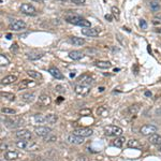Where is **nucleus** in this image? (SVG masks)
<instances>
[{
  "mask_svg": "<svg viewBox=\"0 0 161 161\" xmlns=\"http://www.w3.org/2000/svg\"><path fill=\"white\" fill-rule=\"evenodd\" d=\"M7 39H11V35H7Z\"/></svg>",
  "mask_w": 161,
  "mask_h": 161,
  "instance_id": "09e8293b",
  "label": "nucleus"
},
{
  "mask_svg": "<svg viewBox=\"0 0 161 161\" xmlns=\"http://www.w3.org/2000/svg\"><path fill=\"white\" fill-rule=\"evenodd\" d=\"M25 27H26V23L22 19H16L10 24V29L14 31H19L22 29H25Z\"/></svg>",
  "mask_w": 161,
  "mask_h": 161,
  "instance_id": "1a4fd4ad",
  "label": "nucleus"
},
{
  "mask_svg": "<svg viewBox=\"0 0 161 161\" xmlns=\"http://www.w3.org/2000/svg\"><path fill=\"white\" fill-rule=\"evenodd\" d=\"M70 43H72L75 46H82L85 44V40L83 38H77V37H71L69 39Z\"/></svg>",
  "mask_w": 161,
  "mask_h": 161,
  "instance_id": "aec40b11",
  "label": "nucleus"
},
{
  "mask_svg": "<svg viewBox=\"0 0 161 161\" xmlns=\"http://www.w3.org/2000/svg\"><path fill=\"white\" fill-rule=\"evenodd\" d=\"M149 143L153 144V145H161V135L157 134V133H154L149 137Z\"/></svg>",
  "mask_w": 161,
  "mask_h": 161,
  "instance_id": "6ab92c4d",
  "label": "nucleus"
},
{
  "mask_svg": "<svg viewBox=\"0 0 161 161\" xmlns=\"http://www.w3.org/2000/svg\"><path fill=\"white\" fill-rule=\"evenodd\" d=\"M1 97L6 98L9 101H14L15 100V96L13 94H9V92H1Z\"/></svg>",
  "mask_w": 161,
  "mask_h": 161,
  "instance_id": "2f4dec72",
  "label": "nucleus"
},
{
  "mask_svg": "<svg viewBox=\"0 0 161 161\" xmlns=\"http://www.w3.org/2000/svg\"><path fill=\"white\" fill-rule=\"evenodd\" d=\"M16 146L21 149H25V151H37L39 149V145L35 143L33 141L29 140H19L16 142Z\"/></svg>",
  "mask_w": 161,
  "mask_h": 161,
  "instance_id": "f03ea898",
  "label": "nucleus"
},
{
  "mask_svg": "<svg viewBox=\"0 0 161 161\" xmlns=\"http://www.w3.org/2000/svg\"><path fill=\"white\" fill-rule=\"evenodd\" d=\"M71 1L76 6H80V4H84L86 0H71Z\"/></svg>",
  "mask_w": 161,
  "mask_h": 161,
  "instance_id": "ea45409f",
  "label": "nucleus"
},
{
  "mask_svg": "<svg viewBox=\"0 0 161 161\" xmlns=\"http://www.w3.org/2000/svg\"><path fill=\"white\" fill-rule=\"evenodd\" d=\"M57 140V137L56 135H51V134H49L47 137H44V141L45 142H54V141Z\"/></svg>",
  "mask_w": 161,
  "mask_h": 161,
  "instance_id": "e433bc0d",
  "label": "nucleus"
},
{
  "mask_svg": "<svg viewBox=\"0 0 161 161\" xmlns=\"http://www.w3.org/2000/svg\"><path fill=\"white\" fill-rule=\"evenodd\" d=\"M105 18H106V19H108L109 22H113V16H112V15L106 14V15H105Z\"/></svg>",
  "mask_w": 161,
  "mask_h": 161,
  "instance_id": "79ce46f5",
  "label": "nucleus"
},
{
  "mask_svg": "<svg viewBox=\"0 0 161 161\" xmlns=\"http://www.w3.org/2000/svg\"><path fill=\"white\" fill-rule=\"evenodd\" d=\"M17 49V45H16V44L12 45V47H11V49H12V51H13V49Z\"/></svg>",
  "mask_w": 161,
  "mask_h": 161,
  "instance_id": "c03bdc74",
  "label": "nucleus"
},
{
  "mask_svg": "<svg viewBox=\"0 0 161 161\" xmlns=\"http://www.w3.org/2000/svg\"><path fill=\"white\" fill-rule=\"evenodd\" d=\"M112 14L113 16L118 21L119 19V16H120V12H119V9L117 7H113L112 8Z\"/></svg>",
  "mask_w": 161,
  "mask_h": 161,
  "instance_id": "72a5a7b5",
  "label": "nucleus"
},
{
  "mask_svg": "<svg viewBox=\"0 0 161 161\" xmlns=\"http://www.w3.org/2000/svg\"><path fill=\"white\" fill-rule=\"evenodd\" d=\"M18 158V154L16 151H8L4 153V159L8 161H13V160H16Z\"/></svg>",
  "mask_w": 161,
  "mask_h": 161,
  "instance_id": "2eb2a0df",
  "label": "nucleus"
},
{
  "mask_svg": "<svg viewBox=\"0 0 161 161\" xmlns=\"http://www.w3.org/2000/svg\"><path fill=\"white\" fill-rule=\"evenodd\" d=\"M127 146L129 148H133V149H141L142 148V144H141L140 141L137 140H129L128 143H127Z\"/></svg>",
  "mask_w": 161,
  "mask_h": 161,
  "instance_id": "f3484780",
  "label": "nucleus"
},
{
  "mask_svg": "<svg viewBox=\"0 0 161 161\" xmlns=\"http://www.w3.org/2000/svg\"><path fill=\"white\" fill-rule=\"evenodd\" d=\"M35 82H31V80H24L21 84L18 85V90L26 89V88L30 87V86H35Z\"/></svg>",
  "mask_w": 161,
  "mask_h": 161,
  "instance_id": "4be33fe9",
  "label": "nucleus"
},
{
  "mask_svg": "<svg viewBox=\"0 0 161 161\" xmlns=\"http://www.w3.org/2000/svg\"><path fill=\"white\" fill-rule=\"evenodd\" d=\"M157 114H158V116H161V108L159 110H157Z\"/></svg>",
  "mask_w": 161,
  "mask_h": 161,
  "instance_id": "a18cd8bd",
  "label": "nucleus"
},
{
  "mask_svg": "<svg viewBox=\"0 0 161 161\" xmlns=\"http://www.w3.org/2000/svg\"><path fill=\"white\" fill-rule=\"evenodd\" d=\"M69 57L73 60H80L84 57V54L80 51H72V52L69 53Z\"/></svg>",
  "mask_w": 161,
  "mask_h": 161,
  "instance_id": "412c9836",
  "label": "nucleus"
},
{
  "mask_svg": "<svg viewBox=\"0 0 161 161\" xmlns=\"http://www.w3.org/2000/svg\"><path fill=\"white\" fill-rule=\"evenodd\" d=\"M82 33L84 35H87V37H97V35H99V30L97 28L88 27V28L82 29Z\"/></svg>",
  "mask_w": 161,
  "mask_h": 161,
  "instance_id": "f8f14e48",
  "label": "nucleus"
},
{
  "mask_svg": "<svg viewBox=\"0 0 161 161\" xmlns=\"http://www.w3.org/2000/svg\"><path fill=\"white\" fill-rule=\"evenodd\" d=\"M109 110L108 108H105L104 105H102V106H99V109L97 110V114L99 116H101V117H106V116L109 115Z\"/></svg>",
  "mask_w": 161,
  "mask_h": 161,
  "instance_id": "393cba45",
  "label": "nucleus"
},
{
  "mask_svg": "<svg viewBox=\"0 0 161 161\" xmlns=\"http://www.w3.org/2000/svg\"><path fill=\"white\" fill-rule=\"evenodd\" d=\"M52 103V99L47 95H41L39 97V104L42 106H49Z\"/></svg>",
  "mask_w": 161,
  "mask_h": 161,
  "instance_id": "ddd939ff",
  "label": "nucleus"
},
{
  "mask_svg": "<svg viewBox=\"0 0 161 161\" xmlns=\"http://www.w3.org/2000/svg\"><path fill=\"white\" fill-rule=\"evenodd\" d=\"M55 91L58 92V94H63V92H66V89H65V87L61 86V85H57L56 88H55Z\"/></svg>",
  "mask_w": 161,
  "mask_h": 161,
  "instance_id": "4c0bfd02",
  "label": "nucleus"
},
{
  "mask_svg": "<svg viewBox=\"0 0 161 161\" xmlns=\"http://www.w3.org/2000/svg\"><path fill=\"white\" fill-rule=\"evenodd\" d=\"M77 80L80 82V84H84V85H89L90 86L91 83H92V78H91L89 75H87V74H84V75H80L78 78H77Z\"/></svg>",
  "mask_w": 161,
  "mask_h": 161,
  "instance_id": "a211bd4d",
  "label": "nucleus"
},
{
  "mask_svg": "<svg viewBox=\"0 0 161 161\" xmlns=\"http://www.w3.org/2000/svg\"><path fill=\"white\" fill-rule=\"evenodd\" d=\"M66 21L70 24L76 25V26H80L83 28H88V27H91L90 23L88 21H86L85 18L80 17L78 15H69L66 17Z\"/></svg>",
  "mask_w": 161,
  "mask_h": 161,
  "instance_id": "f257e3e1",
  "label": "nucleus"
},
{
  "mask_svg": "<svg viewBox=\"0 0 161 161\" xmlns=\"http://www.w3.org/2000/svg\"><path fill=\"white\" fill-rule=\"evenodd\" d=\"M145 96L146 97H151V91H145Z\"/></svg>",
  "mask_w": 161,
  "mask_h": 161,
  "instance_id": "37998d69",
  "label": "nucleus"
},
{
  "mask_svg": "<svg viewBox=\"0 0 161 161\" xmlns=\"http://www.w3.org/2000/svg\"><path fill=\"white\" fill-rule=\"evenodd\" d=\"M62 100H63V98H62V97H59V99H58V101H57V102H58V103H59V102H61V101H62Z\"/></svg>",
  "mask_w": 161,
  "mask_h": 161,
  "instance_id": "de8ad7c7",
  "label": "nucleus"
},
{
  "mask_svg": "<svg viewBox=\"0 0 161 161\" xmlns=\"http://www.w3.org/2000/svg\"><path fill=\"white\" fill-rule=\"evenodd\" d=\"M140 27L142 29H147V23L144 19H140Z\"/></svg>",
  "mask_w": 161,
  "mask_h": 161,
  "instance_id": "58836bf2",
  "label": "nucleus"
},
{
  "mask_svg": "<svg viewBox=\"0 0 161 161\" xmlns=\"http://www.w3.org/2000/svg\"><path fill=\"white\" fill-rule=\"evenodd\" d=\"M159 151L161 153V145H159Z\"/></svg>",
  "mask_w": 161,
  "mask_h": 161,
  "instance_id": "8fccbe9b",
  "label": "nucleus"
},
{
  "mask_svg": "<svg viewBox=\"0 0 161 161\" xmlns=\"http://www.w3.org/2000/svg\"><path fill=\"white\" fill-rule=\"evenodd\" d=\"M1 112L4 113V114H12V115H13V114L16 113V111L13 110V109H8V108H4V109L1 110Z\"/></svg>",
  "mask_w": 161,
  "mask_h": 161,
  "instance_id": "c9c22d12",
  "label": "nucleus"
},
{
  "mask_svg": "<svg viewBox=\"0 0 161 161\" xmlns=\"http://www.w3.org/2000/svg\"><path fill=\"white\" fill-rule=\"evenodd\" d=\"M74 91L78 96H87L89 94V91H90V86L84 84H77L74 87Z\"/></svg>",
  "mask_w": 161,
  "mask_h": 161,
  "instance_id": "39448f33",
  "label": "nucleus"
},
{
  "mask_svg": "<svg viewBox=\"0 0 161 161\" xmlns=\"http://www.w3.org/2000/svg\"><path fill=\"white\" fill-rule=\"evenodd\" d=\"M96 67H98L100 69H110L112 67V63L110 61H104V60H99L96 62Z\"/></svg>",
  "mask_w": 161,
  "mask_h": 161,
  "instance_id": "5701e85b",
  "label": "nucleus"
},
{
  "mask_svg": "<svg viewBox=\"0 0 161 161\" xmlns=\"http://www.w3.org/2000/svg\"><path fill=\"white\" fill-rule=\"evenodd\" d=\"M154 1H157V0H154Z\"/></svg>",
  "mask_w": 161,
  "mask_h": 161,
  "instance_id": "3c124183",
  "label": "nucleus"
},
{
  "mask_svg": "<svg viewBox=\"0 0 161 161\" xmlns=\"http://www.w3.org/2000/svg\"><path fill=\"white\" fill-rule=\"evenodd\" d=\"M67 141H68L70 144H75V145H78V144L84 143V137H78V135H75L74 133H72V134H69V135L67 137Z\"/></svg>",
  "mask_w": 161,
  "mask_h": 161,
  "instance_id": "9d476101",
  "label": "nucleus"
},
{
  "mask_svg": "<svg viewBox=\"0 0 161 161\" xmlns=\"http://www.w3.org/2000/svg\"><path fill=\"white\" fill-rule=\"evenodd\" d=\"M90 113H91L90 110H83V111H80V114H83V115L84 114H90Z\"/></svg>",
  "mask_w": 161,
  "mask_h": 161,
  "instance_id": "a19ab883",
  "label": "nucleus"
},
{
  "mask_svg": "<svg viewBox=\"0 0 161 161\" xmlns=\"http://www.w3.org/2000/svg\"><path fill=\"white\" fill-rule=\"evenodd\" d=\"M15 135L19 140H30L31 139V132L26 129L18 130L17 132L15 133Z\"/></svg>",
  "mask_w": 161,
  "mask_h": 161,
  "instance_id": "9b49d317",
  "label": "nucleus"
},
{
  "mask_svg": "<svg viewBox=\"0 0 161 161\" xmlns=\"http://www.w3.org/2000/svg\"><path fill=\"white\" fill-rule=\"evenodd\" d=\"M16 80H17V76H16V75H8V76L3 77V78L1 80V84L10 85V84H13Z\"/></svg>",
  "mask_w": 161,
  "mask_h": 161,
  "instance_id": "dca6fc26",
  "label": "nucleus"
},
{
  "mask_svg": "<svg viewBox=\"0 0 161 161\" xmlns=\"http://www.w3.org/2000/svg\"><path fill=\"white\" fill-rule=\"evenodd\" d=\"M58 120V116L55 115V114H49V115L46 116V121L51 125H54V124H56V121Z\"/></svg>",
  "mask_w": 161,
  "mask_h": 161,
  "instance_id": "c85d7f7f",
  "label": "nucleus"
},
{
  "mask_svg": "<svg viewBox=\"0 0 161 161\" xmlns=\"http://www.w3.org/2000/svg\"><path fill=\"white\" fill-rule=\"evenodd\" d=\"M35 123H38V124H44V123H46V116H44L43 114H41V113H38V114H35Z\"/></svg>",
  "mask_w": 161,
  "mask_h": 161,
  "instance_id": "bb28decb",
  "label": "nucleus"
},
{
  "mask_svg": "<svg viewBox=\"0 0 161 161\" xmlns=\"http://www.w3.org/2000/svg\"><path fill=\"white\" fill-rule=\"evenodd\" d=\"M42 56H43V54H41V53H35V52H31V53H29V54H27V57H28V59H30V60L40 59Z\"/></svg>",
  "mask_w": 161,
  "mask_h": 161,
  "instance_id": "cd10ccee",
  "label": "nucleus"
},
{
  "mask_svg": "<svg viewBox=\"0 0 161 161\" xmlns=\"http://www.w3.org/2000/svg\"><path fill=\"white\" fill-rule=\"evenodd\" d=\"M140 132H141V134H143L145 137L151 135V134H154V133L157 132V127L154 126V125H144V126H142V128L140 129Z\"/></svg>",
  "mask_w": 161,
  "mask_h": 161,
  "instance_id": "423d86ee",
  "label": "nucleus"
},
{
  "mask_svg": "<svg viewBox=\"0 0 161 161\" xmlns=\"http://www.w3.org/2000/svg\"><path fill=\"white\" fill-rule=\"evenodd\" d=\"M104 133L105 135L108 137H120L123 134V129L120 127H117V126H106L104 127Z\"/></svg>",
  "mask_w": 161,
  "mask_h": 161,
  "instance_id": "7ed1b4c3",
  "label": "nucleus"
},
{
  "mask_svg": "<svg viewBox=\"0 0 161 161\" xmlns=\"http://www.w3.org/2000/svg\"><path fill=\"white\" fill-rule=\"evenodd\" d=\"M22 99L25 102H32L33 99H35V95L33 94H24V95L22 96Z\"/></svg>",
  "mask_w": 161,
  "mask_h": 161,
  "instance_id": "7c9ffc66",
  "label": "nucleus"
},
{
  "mask_svg": "<svg viewBox=\"0 0 161 161\" xmlns=\"http://www.w3.org/2000/svg\"><path fill=\"white\" fill-rule=\"evenodd\" d=\"M125 141H126L125 140V137H116L115 140L112 141V145L117 147V148H120V147H123Z\"/></svg>",
  "mask_w": 161,
  "mask_h": 161,
  "instance_id": "b1692460",
  "label": "nucleus"
},
{
  "mask_svg": "<svg viewBox=\"0 0 161 161\" xmlns=\"http://www.w3.org/2000/svg\"><path fill=\"white\" fill-rule=\"evenodd\" d=\"M156 32H158V33H161V28H157V29H156Z\"/></svg>",
  "mask_w": 161,
  "mask_h": 161,
  "instance_id": "49530a36",
  "label": "nucleus"
},
{
  "mask_svg": "<svg viewBox=\"0 0 161 161\" xmlns=\"http://www.w3.org/2000/svg\"><path fill=\"white\" fill-rule=\"evenodd\" d=\"M73 133L75 134V135H78V137H90L91 134L94 133V131H92L90 128H87V127H80V128L74 129Z\"/></svg>",
  "mask_w": 161,
  "mask_h": 161,
  "instance_id": "20e7f679",
  "label": "nucleus"
},
{
  "mask_svg": "<svg viewBox=\"0 0 161 161\" xmlns=\"http://www.w3.org/2000/svg\"><path fill=\"white\" fill-rule=\"evenodd\" d=\"M21 12L25 15H35L37 11L33 6L30 3H23L21 6Z\"/></svg>",
  "mask_w": 161,
  "mask_h": 161,
  "instance_id": "0eeeda50",
  "label": "nucleus"
},
{
  "mask_svg": "<svg viewBox=\"0 0 161 161\" xmlns=\"http://www.w3.org/2000/svg\"><path fill=\"white\" fill-rule=\"evenodd\" d=\"M35 132L38 137H47L49 134H51L52 132V129L49 128V127H44V126H40V127H37L35 129Z\"/></svg>",
  "mask_w": 161,
  "mask_h": 161,
  "instance_id": "6e6552de",
  "label": "nucleus"
},
{
  "mask_svg": "<svg viewBox=\"0 0 161 161\" xmlns=\"http://www.w3.org/2000/svg\"><path fill=\"white\" fill-rule=\"evenodd\" d=\"M49 72L52 74L54 77H56L57 80H62L63 78V74L57 69L56 67H51V68L49 69Z\"/></svg>",
  "mask_w": 161,
  "mask_h": 161,
  "instance_id": "4468645a",
  "label": "nucleus"
},
{
  "mask_svg": "<svg viewBox=\"0 0 161 161\" xmlns=\"http://www.w3.org/2000/svg\"><path fill=\"white\" fill-rule=\"evenodd\" d=\"M160 4L158 3V2H156V1H153V2H151V9L153 11H154V12H157V11H159L160 10Z\"/></svg>",
  "mask_w": 161,
  "mask_h": 161,
  "instance_id": "f704fd0d",
  "label": "nucleus"
},
{
  "mask_svg": "<svg viewBox=\"0 0 161 161\" xmlns=\"http://www.w3.org/2000/svg\"><path fill=\"white\" fill-rule=\"evenodd\" d=\"M141 109V105L140 104H133L131 106H129V109H128V113H129L130 115H135Z\"/></svg>",
  "mask_w": 161,
  "mask_h": 161,
  "instance_id": "a878e982",
  "label": "nucleus"
},
{
  "mask_svg": "<svg viewBox=\"0 0 161 161\" xmlns=\"http://www.w3.org/2000/svg\"><path fill=\"white\" fill-rule=\"evenodd\" d=\"M29 76L32 77V78H35V80H41L42 78V74L40 73V72H37V71H33V70H29L27 72Z\"/></svg>",
  "mask_w": 161,
  "mask_h": 161,
  "instance_id": "c756f323",
  "label": "nucleus"
},
{
  "mask_svg": "<svg viewBox=\"0 0 161 161\" xmlns=\"http://www.w3.org/2000/svg\"><path fill=\"white\" fill-rule=\"evenodd\" d=\"M0 65H1V67H6L9 65V60H8V58L4 56L3 54L0 55Z\"/></svg>",
  "mask_w": 161,
  "mask_h": 161,
  "instance_id": "473e14b6",
  "label": "nucleus"
}]
</instances>
